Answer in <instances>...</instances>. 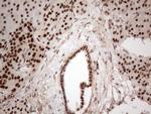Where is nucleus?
<instances>
[{
	"instance_id": "f257e3e1",
	"label": "nucleus",
	"mask_w": 151,
	"mask_h": 114,
	"mask_svg": "<svg viewBox=\"0 0 151 114\" xmlns=\"http://www.w3.org/2000/svg\"><path fill=\"white\" fill-rule=\"evenodd\" d=\"M26 108V103L25 101L22 100H18L15 101L13 104L7 106L6 109L2 110V112H6V113H21L24 112Z\"/></svg>"
},
{
	"instance_id": "f03ea898",
	"label": "nucleus",
	"mask_w": 151,
	"mask_h": 114,
	"mask_svg": "<svg viewBox=\"0 0 151 114\" xmlns=\"http://www.w3.org/2000/svg\"><path fill=\"white\" fill-rule=\"evenodd\" d=\"M138 96H139L140 98H142L143 100H146V101H148V102H150V92L149 91H146L145 89H141L139 91V93H138Z\"/></svg>"
}]
</instances>
